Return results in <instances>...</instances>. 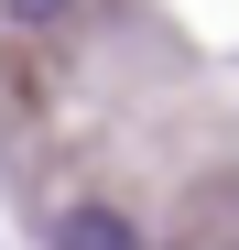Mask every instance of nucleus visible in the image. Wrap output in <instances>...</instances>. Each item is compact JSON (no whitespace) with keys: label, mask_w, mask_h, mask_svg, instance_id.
<instances>
[{"label":"nucleus","mask_w":239,"mask_h":250,"mask_svg":"<svg viewBox=\"0 0 239 250\" xmlns=\"http://www.w3.org/2000/svg\"><path fill=\"white\" fill-rule=\"evenodd\" d=\"M55 250H141V229L120 218V207H65V218H55Z\"/></svg>","instance_id":"obj_1"},{"label":"nucleus","mask_w":239,"mask_h":250,"mask_svg":"<svg viewBox=\"0 0 239 250\" xmlns=\"http://www.w3.org/2000/svg\"><path fill=\"white\" fill-rule=\"evenodd\" d=\"M0 11H11V22H33V33H44V22H65V11H76V0H0Z\"/></svg>","instance_id":"obj_2"}]
</instances>
